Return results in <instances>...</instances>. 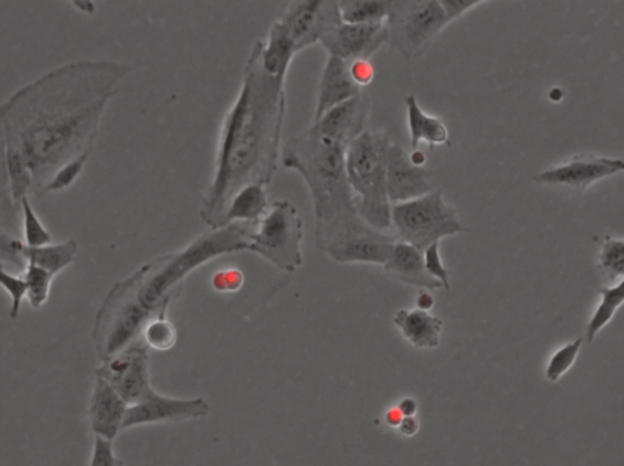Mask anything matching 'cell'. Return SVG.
Returning a JSON list of instances; mask_svg holds the SVG:
<instances>
[{
	"instance_id": "obj_1",
	"label": "cell",
	"mask_w": 624,
	"mask_h": 466,
	"mask_svg": "<svg viewBox=\"0 0 624 466\" xmlns=\"http://www.w3.org/2000/svg\"><path fill=\"white\" fill-rule=\"evenodd\" d=\"M129 67L108 61L59 66L19 88L0 106V128L25 155L33 194H42L66 161L94 150L110 99Z\"/></svg>"
},
{
	"instance_id": "obj_2",
	"label": "cell",
	"mask_w": 624,
	"mask_h": 466,
	"mask_svg": "<svg viewBox=\"0 0 624 466\" xmlns=\"http://www.w3.org/2000/svg\"><path fill=\"white\" fill-rule=\"evenodd\" d=\"M285 85L286 80L265 72L254 44L239 95L221 124L213 177L200 205L211 230L223 227L235 193L251 184L267 188L274 180L287 112Z\"/></svg>"
},
{
	"instance_id": "obj_3",
	"label": "cell",
	"mask_w": 624,
	"mask_h": 466,
	"mask_svg": "<svg viewBox=\"0 0 624 466\" xmlns=\"http://www.w3.org/2000/svg\"><path fill=\"white\" fill-rule=\"evenodd\" d=\"M347 147L311 125L289 138L282 165L300 174L311 195L316 226L357 213L346 171Z\"/></svg>"
},
{
	"instance_id": "obj_4",
	"label": "cell",
	"mask_w": 624,
	"mask_h": 466,
	"mask_svg": "<svg viewBox=\"0 0 624 466\" xmlns=\"http://www.w3.org/2000/svg\"><path fill=\"white\" fill-rule=\"evenodd\" d=\"M391 138L383 131H364L346 153V171L358 215L371 227L392 231V204L387 193L388 151Z\"/></svg>"
},
{
	"instance_id": "obj_5",
	"label": "cell",
	"mask_w": 624,
	"mask_h": 466,
	"mask_svg": "<svg viewBox=\"0 0 624 466\" xmlns=\"http://www.w3.org/2000/svg\"><path fill=\"white\" fill-rule=\"evenodd\" d=\"M316 246L340 264L383 265L391 258L396 239L371 227L358 215L349 213L331 223L316 226Z\"/></svg>"
},
{
	"instance_id": "obj_6",
	"label": "cell",
	"mask_w": 624,
	"mask_h": 466,
	"mask_svg": "<svg viewBox=\"0 0 624 466\" xmlns=\"http://www.w3.org/2000/svg\"><path fill=\"white\" fill-rule=\"evenodd\" d=\"M391 216L396 241L409 243L422 252L445 237L469 231L454 208L445 202L440 189L416 200L393 204Z\"/></svg>"
},
{
	"instance_id": "obj_7",
	"label": "cell",
	"mask_w": 624,
	"mask_h": 466,
	"mask_svg": "<svg viewBox=\"0 0 624 466\" xmlns=\"http://www.w3.org/2000/svg\"><path fill=\"white\" fill-rule=\"evenodd\" d=\"M303 221L298 209L288 200L269 204L266 214L252 225L248 248L274 264L294 273L303 263Z\"/></svg>"
},
{
	"instance_id": "obj_8",
	"label": "cell",
	"mask_w": 624,
	"mask_h": 466,
	"mask_svg": "<svg viewBox=\"0 0 624 466\" xmlns=\"http://www.w3.org/2000/svg\"><path fill=\"white\" fill-rule=\"evenodd\" d=\"M385 25L388 44L411 61L430 49L447 21L440 0H394Z\"/></svg>"
},
{
	"instance_id": "obj_9",
	"label": "cell",
	"mask_w": 624,
	"mask_h": 466,
	"mask_svg": "<svg viewBox=\"0 0 624 466\" xmlns=\"http://www.w3.org/2000/svg\"><path fill=\"white\" fill-rule=\"evenodd\" d=\"M285 31L297 54L321 43L341 21L337 0L289 2L275 21Z\"/></svg>"
},
{
	"instance_id": "obj_10",
	"label": "cell",
	"mask_w": 624,
	"mask_h": 466,
	"mask_svg": "<svg viewBox=\"0 0 624 466\" xmlns=\"http://www.w3.org/2000/svg\"><path fill=\"white\" fill-rule=\"evenodd\" d=\"M96 377L108 382L127 405L145 400L152 391L147 343L134 342L119 354L103 361Z\"/></svg>"
},
{
	"instance_id": "obj_11",
	"label": "cell",
	"mask_w": 624,
	"mask_h": 466,
	"mask_svg": "<svg viewBox=\"0 0 624 466\" xmlns=\"http://www.w3.org/2000/svg\"><path fill=\"white\" fill-rule=\"evenodd\" d=\"M624 170V161L596 155H579L557 167L536 174L535 181L548 188H556L582 194L594 183L614 177Z\"/></svg>"
},
{
	"instance_id": "obj_12",
	"label": "cell",
	"mask_w": 624,
	"mask_h": 466,
	"mask_svg": "<svg viewBox=\"0 0 624 466\" xmlns=\"http://www.w3.org/2000/svg\"><path fill=\"white\" fill-rule=\"evenodd\" d=\"M390 42L385 23L363 25V23L340 22L326 34L321 45L328 55L346 62L368 60Z\"/></svg>"
},
{
	"instance_id": "obj_13",
	"label": "cell",
	"mask_w": 624,
	"mask_h": 466,
	"mask_svg": "<svg viewBox=\"0 0 624 466\" xmlns=\"http://www.w3.org/2000/svg\"><path fill=\"white\" fill-rule=\"evenodd\" d=\"M435 189L432 172L412 165L406 149L392 144L387 162V193L391 204L416 200Z\"/></svg>"
},
{
	"instance_id": "obj_14",
	"label": "cell",
	"mask_w": 624,
	"mask_h": 466,
	"mask_svg": "<svg viewBox=\"0 0 624 466\" xmlns=\"http://www.w3.org/2000/svg\"><path fill=\"white\" fill-rule=\"evenodd\" d=\"M209 412L210 406L204 399L173 400L163 398L152 390L145 400L127 406L123 430L145 424L203 417Z\"/></svg>"
},
{
	"instance_id": "obj_15",
	"label": "cell",
	"mask_w": 624,
	"mask_h": 466,
	"mask_svg": "<svg viewBox=\"0 0 624 466\" xmlns=\"http://www.w3.org/2000/svg\"><path fill=\"white\" fill-rule=\"evenodd\" d=\"M371 100L368 95L351 98L327 112L319 120L313 121L317 130L334 141L349 147L367 131Z\"/></svg>"
},
{
	"instance_id": "obj_16",
	"label": "cell",
	"mask_w": 624,
	"mask_h": 466,
	"mask_svg": "<svg viewBox=\"0 0 624 466\" xmlns=\"http://www.w3.org/2000/svg\"><path fill=\"white\" fill-rule=\"evenodd\" d=\"M127 406L108 382L96 377L88 406L92 433L113 442L123 430Z\"/></svg>"
},
{
	"instance_id": "obj_17",
	"label": "cell",
	"mask_w": 624,
	"mask_h": 466,
	"mask_svg": "<svg viewBox=\"0 0 624 466\" xmlns=\"http://www.w3.org/2000/svg\"><path fill=\"white\" fill-rule=\"evenodd\" d=\"M362 89L352 81L349 62L340 57L327 55L317 88L316 106L313 121L319 120L327 112L340 106L351 98L361 95Z\"/></svg>"
},
{
	"instance_id": "obj_18",
	"label": "cell",
	"mask_w": 624,
	"mask_h": 466,
	"mask_svg": "<svg viewBox=\"0 0 624 466\" xmlns=\"http://www.w3.org/2000/svg\"><path fill=\"white\" fill-rule=\"evenodd\" d=\"M384 269L398 282L430 290V293L442 288L441 283L427 274L423 252L405 242H395L391 258L384 264Z\"/></svg>"
},
{
	"instance_id": "obj_19",
	"label": "cell",
	"mask_w": 624,
	"mask_h": 466,
	"mask_svg": "<svg viewBox=\"0 0 624 466\" xmlns=\"http://www.w3.org/2000/svg\"><path fill=\"white\" fill-rule=\"evenodd\" d=\"M393 321L406 341L417 349H435L441 345L444 322L429 311L400 309Z\"/></svg>"
},
{
	"instance_id": "obj_20",
	"label": "cell",
	"mask_w": 624,
	"mask_h": 466,
	"mask_svg": "<svg viewBox=\"0 0 624 466\" xmlns=\"http://www.w3.org/2000/svg\"><path fill=\"white\" fill-rule=\"evenodd\" d=\"M405 106L412 149H419L421 142H427L431 148L450 144L451 135L444 121L423 112L414 95L405 98Z\"/></svg>"
},
{
	"instance_id": "obj_21",
	"label": "cell",
	"mask_w": 624,
	"mask_h": 466,
	"mask_svg": "<svg viewBox=\"0 0 624 466\" xmlns=\"http://www.w3.org/2000/svg\"><path fill=\"white\" fill-rule=\"evenodd\" d=\"M265 72L274 77L286 80L294 56V46L276 22L271 27L267 38L256 43Z\"/></svg>"
},
{
	"instance_id": "obj_22",
	"label": "cell",
	"mask_w": 624,
	"mask_h": 466,
	"mask_svg": "<svg viewBox=\"0 0 624 466\" xmlns=\"http://www.w3.org/2000/svg\"><path fill=\"white\" fill-rule=\"evenodd\" d=\"M18 253L23 262L38 265L55 277L76 261L78 243L75 240H66L41 247H28L21 242Z\"/></svg>"
},
{
	"instance_id": "obj_23",
	"label": "cell",
	"mask_w": 624,
	"mask_h": 466,
	"mask_svg": "<svg viewBox=\"0 0 624 466\" xmlns=\"http://www.w3.org/2000/svg\"><path fill=\"white\" fill-rule=\"evenodd\" d=\"M269 206L265 186L251 184L235 193L223 216V227L232 224L255 225Z\"/></svg>"
},
{
	"instance_id": "obj_24",
	"label": "cell",
	"mask_w": 624,
	"mask_h": 466,
	"mask_svg": "<svg viewBox=\"0 0 624 466\" xmlns=\"http://www.w3.org/2000/svg\"><path fill=\"white\" fill-rule=\"evenodd\" d=\"M4 155L9 192L19 205L23 197L33 193V174L25 155L13 139L4 137Z\"/></svg>"
},
{
	"instance_id": "obj_25",
	"label": "cell",
	"mask_w": 624,
	"mask_h": 466,
	"mask_svg": "<svg viewBox=\"0 0 624 466\" xmlns=\"http://www.w3.org/2000/svg\"><path fill=\"white\" fill-rule=\"evenodd\" d=\"M394 0H341L339 11L346 23H385L391 17Z\"/></svg>"
},
{
	"instance_id": "obj_26",
	"label": "cell",
	"mask_w": 624,
	"mask_h": 466,
	"mask_svg": "<svg viewBox=\"0 0 624 466\" xmlns=\"http://www.w3.org/2000/svg\"><path fill=\"white\" fill-rule=\"evenodd\" d=\"M602 300H600L593 317L586 324L585 339L589 343L595 340V337L615 318L617 310L622 307L624 300V279L617 285L603 287L599 289Z\"/></svg>"
},
{
	"instance_id": "obj_27",
	"label": "cell",
	"mask_w": 624,
	"mask_h": 466,
	"mask_svg": "<svg viewBox=\"0 0 624 466\" xmlns=\"http://www.w3.org/2000/svg\"><path fill=\"white\" fill-rule=\"evenodd\" d=\"M92 153V150L82 151L78 156L66 161L45 183L42 194L61 193L73 188L81 173L84 172Z\"/></svg>"
},
{
	"instance_id": "obj_28",
	"label": "cell",
	"mask_w": 624,
	"mask_h": 466,
	"mask_svg": "<svg viewBox=\"0 0 624 466\" xmlns=\"http://www.w3.org/2000/svg\"><path fill=\"white\" fill-rule=\"evenodd\" d=\"M19 206L22 213V235L23 240H25L23 244L28 247H41L53 243L51 232L45 229L42 220L34 212L30 198L23 197L19 202Z\"/></svg>"
},
{
	"instance_id": "obj_29",
	"label": "cell",
	"mask_w": 624,
	"mask_h": 466,
	"mask_svg": "<svg viewBox=\"0 0 624 466\" xmlns=\"http://www.w3.org/2000/svg\"><path fill=\"white\" fill-rule=\"evenodd\" d=\"M28 286L27 297L33 309L42 308L50 299L54 277L42 267L27 263L25 272L21 275Z\"/></svg>"
},
{
	"instance_id": "obj_30",
	"label": "cell",
	"mask_w": 624,
	"mask_h": 466,
	"mask_svg": "<svg viewBox=\"0 0 624 466\" xmlns=\"http://www.w3.org/2000/svg\"><path fill=\"white\" fill-rule=\"evenodd\" d=\"M600 269L609 282H622L624 276V241L607 239L599 254Z\"/></svg>"
},
{
	"instance_id": "obj_31",
	"label": "cell",
	"mask_w": 624,
	"mask_h": 466,
	"mask_svg": "<svg viewBox=\"0 0 624 466\" xmlns=\"http://www.w3.org/2000/svg\"><path fill=\"white\" fill-rule=\"evenodd\" d=\"M584 339L575 340L567 346L558 349L556 353L549 360L546 378L550 382H559L575 364L577 358L581 353V348L583 346Z\"/></svg>"
},
{
	"instance_id": "obj_32",
	"label": "cell",
	"mask_w": 624,
	"mask_h": 466,
	"mask_svg": "<svg viewBox=\"0 0 624 466\" xmlns=\"http://www.w3.org/2000/svg\"><path fill=\"white\" fill-rule=\"evenodd\" d=\"M0 286H2L11 298V307L9 317L17 320L20 316V309L23 298L27 297L28 286L22 276L11 275L4 269V265L0 262Z\"/></svg>"
},
{
	"instance_id": "obj_33",
	"label": "cell",
	"mask_w": 624,
	"mask_h": 466,
	"mask_svg": "<svg viewBox=\"0 0 624 466\" xmlns=\"http://www.w3.org/2000/svg\"><path fill=\"white\" fill-rule=\"evenodd\" d=\"M146 343L152 348L167 351L176 341L173 326L159 316L158 320L149 321L145 329Z\"/></svg>"
},
{
	"instance_id": "obj_34",
	"label": "cell",
	"mask_w": 624,
	"mask_h": 466,
	"mask_svg": "<svg viewBox=\"0 0 624 466\" xmlns=\"http://www.w3.org/2000/svg\"><path fill=\"white\" fill-rule=\"evenodd\" d=\"M423 262H425L427 274L432 278L437 279L443 288L451 289V274L443 264L440 242L431 244V246L423 251Z\"/></svg>"
},
{
	"instance_id": "obj_35",
	"label": "cell",
	"mask_w": 624,
	"mask_h": 466,
	"mask_svg": "<svg viewBox=\"0 0 624 466\" xmlns=\"http://www.w3.org/2000/svg\"><path fill=\"white\" fill-rule=\"evenodd\" d=\"M89 466H125V462L115 456L112 441L96 436Z\"/></svg>"
},
{
	"instance_id": "obj_36",
	"label": "cell",
	"mask_w": 624,
	"mask_h": 466,
	"mask_svg": "<svg viewBox=\"0 0 624 466\" xmlns=\"http://www.w3.org/2000/svg\"><path fill=\"white\" fill-rule=\"evenodd\" d=\"M440 3L447 23H451L487 2H483V0H440Z\"/></svg>"
},
{
	"instance_id": "obj_37",
	"label": "cell",
	"mask_w": 624,
	"mask_h": 466,
	"mask_svg": "<svg viewBox=\"0 0 624 466\" xmlns=\"http://www.w3.org/2000/svg\"><path fill=\"white\" fill-rule=\"evenodd\" d=\"M349 73L359 88L368 87L374 80V67L368 60L349 62Z\"/></svg>"
},
{
	"instance_id": "obj_38",
	"label": "cell",
	"mask_w": 624,
	"mask_h": 466,
	"mask_svg": "<svg viewBox=\"0 0 624 466\" xmlns=\"http://www.w3.org/2000/svg\"><path fill=\"white\" fill-rule=\"evenodd\" d=\"M243 284V275L239 271H223L219 272L213 278V285L222 293H234L241 288Z\"/></svg>"
},
{
	"instance_id": "obj_39",
	"label": "cell",
	"mask_w": 624,
	"mask_h": 466,
	"mask_svg": "<svg viewBox=\"0 0 624 466\" xmlns=\"http://www.w3.org/2000/svg\"><path fill=\"white\" fill-rule=\"evenodd\" d=\"M398 428L404 436L412 437L419 433L420 422L417 421L416 416L403 417V421L402 423H400Z\"/></svg>"
},
{
	"instance_id": "obj_40",
	"label": "cell",
	"mask_w": 624,
	"mask_h": 466,
	"mask_svg": "<svg viewBox=\"0 0 624 466\" xmlns=\"http://www.w3.org/2000/svg\"><path fill=\"white\" fill-rule=\"evenodd\" d=\"M417 309L422 311H431L434 307V297L430 290L422 289L417 296Z\"/></svg>"
},
{
	"instance_id": "obj_41",
	"label": "cell",
	"mask_w": 624,
	"mask_h": 466,
	"mask_svg": "<svg viewBox=\"0 0 624 466\" xmlns=\"http://www.w3.org/2000/svg\"><path fill=\"white\" fill-rule=\"evenodd\" d=\"M399 412L402 413L404 417L415 416L419 411V403L412 399H405L396 406Z\"/></svg>"
},
{
	"instance_id": "obj_42",
	"label": "cell",
	"mask_w": 624,
	"mask_h": 466,
	"mask_svg": "<svg viewBox=\"0 0 624 466\" xmlns=\"http://www.w3.org/2000/svg\"><path fill=\"white\" fill-rule=\"evenodd\" d=\"M402 413L399 412L398 407H393L390 412L385 414V423L392 427H399L400 423L403 421Z\"/></svg>"
},
{
	"instance_id": "obj_43",
	"label": "cell",
	"mask_w": 624,
	"mask_h": 466,
	"mask_svg": "<svg viewBox=\"0 0 624 466\" xmlns=\"http://www.w3.org/2000/svg\"><path fill=\"white\" fill-rule=\"evenodd\" d=\"M409 156H410V160H411L412 165H415L417 167H425L426 166L427 157H426L425 153H423L422 150L415 149Z\"/></svg>"
},
{
	"instance_id": "obj_44",
	"label": "cell",
	"mask_w": 624,
	"mask_h": 466,
	"mask_svg": "<svg viewBox=\"0 0 624 466\" xmlns=\"http://www.w3.org/2000/svg\"><path fill=\"white\" fill-rule=\"evenodd\" d=\"M73 4L77 10L82 11V13L92 14L96 11V6L92 2H74Z\"/></svg>"
},
{
	"instance_id": "obj_45",
	"label": "cell",
	"mask_w": 624,
	"mask_h": 466,
	"mask_svg": "<svg viewBox=\"0 0 624 466\" xmlns=\"http://www.w3.org/2000/svg\"><path fill=\"white\" fill-rule=\"evenodd\" d=\"M0 262H8V263H11V264H14L17 266L22 267L15 260L10 258V256H8L3 253H0Z\"/></svg>"
}]
</instances>
